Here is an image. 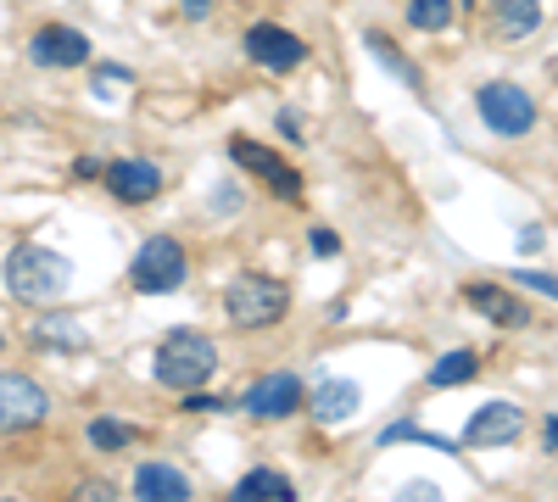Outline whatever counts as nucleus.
Masks as SVG:
<instances>
[{"label": "nucleus", "mask_w": 558, "mask_h": 502, "mask_svg": "<svg viewBox=\"0 0 558 502\" xmlns=\"http://www.w3.org/2000/svg\"><path fill=\"white\" fill-rule=\"evenodd\" d=\"M68 285H73V268H68V257H62V252L17 246V252L7 257V291H12L17 302L51 307V302H62V296H68Z\"/></svg>", "instance_id": "f257e3e1"}, {"label": "nucleus", "mask_w": 558, "mask_h": 502, "mask_svg": "<svg viewBox=\"0 0 558 502\" xmlns=\"http://www.w3.org/2000/svg\"><path fill=\"white\" fill-rule=\"evenodd\" d=\"M157 385H168V391H202L213 375H218V346L207 341V335H196V330H173L162 346H157Z\"/></svg>", "instance_id": "f03ea898"}, {"label": "nucleus", "mask_w": 558, "mask_h": 502, "mask_svg": "<svg viewBox=\"0 0 558 502\" xmlns=\"http://www.w3.org/2000/svg\"><path fill=\"white\" fill-rule=\"evenodd\" d=\"M286 307H291V291L279 280H268V273H235L223 291V313L235 330H268L286 318Z\"/></svg>", "instance_id": "7ed1b4c3"}, {"label": "nucleus", "mask_w": 558, "mask_h": 502, "mask_svg": "<svg viewBox=\"0 0 558 502\" xmlns=\"http://www.w3.org/2000/svg\"><path fill=\"white\" fill-rule=\"evenodd\" d=\"M184 252H179V241H168V235H151L146 246H140V257H134V268H129V285L140 291V296H168V291H179L184 285Z\"/></svg>", "instance_id": "20e7f679"}, {"label": "nucleus", "mask_w": 558, "mask_h": 502, "mask_svg": "<svg viewBox=\"0 0 558 502\" xmlns=\"http://www.w3.org/2000/svg\"><path fill=\"white\" fill-rule=\"evenodd\" d=\"M481 118H486V128H497V134H531L536 128V101L525 96L520 84H486L481 89Z\"/></svg>", "instance_id": "39448f33"}, {"label": "nucleus", "mask_w": 558, "mask_h": 502, "mask_svg": "<svg viewBox=\"0 0 558 502\" xmlns=\"http://www.w3.org/2000/svg\"><path fill=\"white\" fill-rule=\"evenodd\" d=\"M51 414V396H45L28 375H0V436L12 430H34Z\"/></svg>", "instance_id": "423d86ee"}, {"label": "nucleus", "mask_w": 558, "mask_h": 502, "mask_svg": "<svg viewBox=\"0 0 558 502\" xmlns=\"http://www.w3.org/2000/svg\"><path fill=\"white\" fill-rule=\"evenodd\" d=\"M246 57H252L257 68H268V73H291V68H302V62H307V45H302L291 28L257 23V28L246 34Z\"/></svg>", "instance_id": "0eeeda50"}, {"label": "nucleus", "mask_w": 558, "mask_h": 502, "mask_svg": "<svg viewBox=\"0 0 558 502\" xmlns=\"http://www.w3.org/2000/svg\"><path fill=\"white\" fill-rule=\"evenodd\" d=\"M229 157H235L246 173H257V179H268V185L279 191V196H286V201H296L302 196V173L286 162V157H274L268 146H257V140H246V134H241V140H229Z\"/></svg>", "instance_id": "6e6552de"}, {"label": "nucleus", "mask_w": 558, "mask_h": 502, "mask_svg": "<svg viewBox=\"0 0 558 502\" xmlns=\"http://www.w3.org/2000/svg\"><path fill=\"white\" fill-rule=\"evenodd\" d=\"M520 430H525V414L514 402H486V407H475V419L463 425V441L470 446H508V441H520Z\"/></svg>", "instance_id": "1a4fd4ad"}, {"label": "nucleus", "mask_w": 558, "mask_h": 502, "mask_svg": "<svg viewBox=\"0 0 558 502\" xmlns=\"http://www.w3.org/2000/svg\"><path fill=\"white\" fill-rule=\"evenodd\" d=\"M241 407H246L252 419H286V414H296V407H302V380L296 375H268V380H257L241 396Z\"/></svg>", "instance_id": "9d476101"}, {"label": "nucleus", "mask_w": 558, "mask_h": 502, "mask_svg": "<svg viewBox=\"0 0 558 502\" xmlns=\"http://www.w3.org/2000/svg\"><path fill=\"white\" fill-rule=\"evenodd\" d=\"M101 179H107V191L118 196V201H151L157 191H162V168L157 162H112V168H101Z\"/></svg>", "instance_id": "9b49d317"}, {"label": "nucleus", "mask_w": 558, "mask_h": 502, "mask_svg": "<svg viewBox=\"0 0 558 502\" xmlns=\"http://www.w3.org/2000/svg\"><path fill=\"white\" fill-rule=\"evenodd\" d=\"M28 51H34L39 68H84L89 62V39L78 28H39Z\"/></svg>", "instance_id": "f8f14e48"}, {"label": "nucleus", "mask_w": 558, "mask_h": 502, "mask_svg": "<svg viewBox=\"0 0 558 502\" xmlns=\"http://www.w3.org/2000/svg\"><path fill=\"white\" fill-rule=\"evenodd\" d=\"M463 296H470L475 313H486L492 325H502V330H525V325H531V307H525L520 296H508L502 285H470Z\"/></svg>", "instance_id": "ddd939ff"}, {"label": "nucleus", "mask_w": 558, "mask_h": 502, "mask_svg": "<svg viewBox=\"0 0 558 502\" xmlns=\"http://www.w3.org/2000/svg\"><path fill=\"white\" fill-rule=\"evenodd\" d=\"M357 407H363L357 380H324V385L313 391V419H318V425H347Z\"/></svg>", "instance_id": "4468645a"}, {"label": "nucleus", "mask_w": 558, "mask_h": 502, "mask_svg": "<svg viewBox=\"0 0 558 502\" xmlns=\"http://www.w3.org/2000/svg\"><path fill=\"white\" fill-rule=\"evenodd\" d=\"M134 497L140 502H184L191 497V480H184L173 464H140L134 469Z\"/></svg>", "instance_id": "2eb2a0df"}, {"label": "nucleus", "mask_w": 558, "mask_h": 502, "mask_svg": "<svg viewBox=\"0 0 558 502\" xmlns=\"http://www.w3.org/2000/svg\"><path fill=\"white\" fill-rule=\"evenodd\" d=\"M542 28V0H497L492 7V34L502 39H525Z\"/></svg>", "instance_id": "dca6fc26"}, {"label": "nucleus", "mask_w": 558, "mask_h": 502, "mask_svg": "<svg viewBox=\"0 0 558 502\" xmlns=\"http://www.w3.org/2000/svg\"><path fill=\"white\" fill-rule=\"evenodd\" d=\"M291 480L279 475V469H252L235 480V502H291Z\"/></svg>", "instance_id": "f3484780"}, {"label": "nucleus", "mask_w": 558, "mask_h": 502, "mask_svg": "<svg viewBox=\"0 0 558 502\" xmlns=\"http://www.w3.org/2000/svg\"><path fill=\"white\" fill-rule=\"evenodd\" d=\"M475 375H481V357H475V352H447V357H436L430 385H436V391H447V385H470Z\"/></svg>", "instance_id": "a211bd4d"}, {"label": "nucleus", "mask_w": 558, "mask_h": 502, "mask_svg": "<svg viewBox=\"0 0 558 502\" xmlns=\"http://www.w3.org/2000/svg\"><path fill=\"white\" fill-rule=\"evenodd\" d=\"M34 341L62 346V352H84V346H89V335L73 325V318H39V325H34Z\"/></svg>", "instance_id": "6ab92c4d"}, {"label": "nucleus", "mask_w": 558, "mask_h": 502, "mask_svg": "<svg viewBox=\"0 0 558 502\" xmlns=\"http://www.w3.org/2000/svg\"><path fill=\"white\" fill-rule=\"evenodd\" d=\"M408 23H413L418 34H441V28L452 23V0H413Z\"/></svg>", "instance_id": "aec40b11"}, {"label": "nucleus", "mask_w": 558, "mask_h": 502, "mask_svg": "<svg viewBox=\"0 0 558 502\" xmlns=\"http://www.w3.org/2000/svg\"><path fill=\"white\" fill-rule=\"evenodd\" d=\"M368 51H375V57H380V62H386L397 78H402V84H413V89H418V73H413V62H402V57H397V45H391L386 34H368Z\"/></svg>", "instance_id": "412c9836"}, {"label": "nucleus", "mask_w": 558, "mask_h": 502, "mask_svg": "<svg viewBox=\"0 0 558 502\" xmlns=\"http://www.w3.org/2000/svg\"><path fill=\"white\" fill-rule=\"evenodd\" d=\"M397 441H425V446H436V452H452L447 436H430V430H418V425H386V430H380V446H397Z\"/></svg>", "instance_id": "4be33fe9"}, {"label": "nucleus", "mask_w": 558, "mask_h": 502, "mask_svg": "<svg viewBox=\"0 0 558 502\" xmlns=\"http://www.w3.org/2000/svg\"><path fill=\"white\" fill-rule=\"evenodd\" d=\"M89 441H96L101 452H118V446H129V441H134V430H129V425H118V419H96V425H89Z\"/></svg>", "instance_id": "5701e85b"}, {"label": "nucleus", "mask_w": 558, "mask_h": 502, "mask_svg": "<svg viewBox=\"0 0 558 502\" xmlns=\"http://www.w3.org/2000/svg\"><path fill=\"white\" fill-rule=\"evenodd\" d=\"M307 246H313L318 257H336V252H341V241H336L330 230H307Z\"/></svg>", "instance_id": "b1692460"}, {"label": "nucleus", "mask_w": 558, "mask_h": 502, "mask_svg": "<svg viewBox=\"0 0 558 502\" xmlns=\"http://www.w3.org/2000/svg\"><path fill=\"white\" fill-rule=\"evenodd\" d=\"M184 396H191V402H184L191 414H218V407H229V402H218V396H202V391H184Z\"/></svg>", "instance_id": "393cba45"}, {"label": "nucleus", "mask_w": 558, "mask_h": 502, "mask_svg": "<svg viewBox=\"0 0 558 502\" xmlns=\"http://www.w3.org/2000/svg\"><path fill=\"white\" fill-rule=\"evenodd\" d=\"M520 280H525L531 291H542V296H558V285H553V273H520Z\"/></svg>", "instance_id": "a878e982"}, {"label": "nucleus", "mask_w": 558, "mask_h": 502, "mask_svg": "<svg viewBox=\"0 0 558 502\" xmlns=\"http://www.w3.org/2000/svg\"><path fill=\"white\" fill-rule=\"evenodd\" d=\"M402 497H418V502H430V497H436V486H430V480H408V486H402Z\"/></svg>", "instance_id": "bb28decb"}, {"label": "nucleus", "mask_w": 558, "mask_h": 502, "mask_svg": "<svg viewBox=\"0 0 558 502\" xmlns=\"http://www.w3.org/2000/svg\"><path fill=\"white\" fill-rule=\"evenodd\" d=\"M542 446H547V452H558V419H553V414L542 419Z\"/></svg>", "instance_id": "cd10ccee"}, {"label": "nucleus", "mask_w": 558, "mask_h": 502, "mask_svg": "<svg viewBox=\"0 0 558 502\" xmlns=\"http://www.w3.org/2000/svg\"><path fill=\"white\" fill-rule=\"evenodd\" d=\"M73 173H78V179H96V173H101V162H96V157H78V162H73Z\"/></svg>", "instance_id": "c85d7f7f"}, {"label": "nucleus", "mask_w": 558, "mask_h": 502, "mask_svg": "<svg viewBox=\"0 0 558 502\" xmlns=\"http://www.w3.org/2000/svg\"><path fill=\"white\" fill-rule=\"evenodd\" d=\"M213 12V0H184V17H207Z\"/></svg>", "instance_id": "c756f323"}, {"label": "nucleus", "mask_w": 558, "mask_h": 502, "mask_svg": "<svg viewBox=\"0 0 558 502\" xmlns=\"http://www.w3.org/2000/svg\"><path fill=\"white\" fill-rule=\"evenodd\" d=\"M536 246H542V230H536V223H531V230L520 235V252H536Z\"/></svg>", "instance_id": "7c9ffc66"}]
</instances>
